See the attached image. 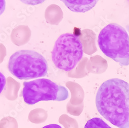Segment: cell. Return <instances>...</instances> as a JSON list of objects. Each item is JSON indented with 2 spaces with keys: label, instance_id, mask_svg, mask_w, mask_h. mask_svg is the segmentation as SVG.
<instances>
[{
  "label": "cell",
  "instance_id": "1",
  "mask_svg": "<svg viewBox=\"0 0 129 128\" xmlns=\"http://www.w3.org/2000/svg\"><path fill=\"white\" fill-rule=\"evenodd\" d=\"M95 105L99 114L112 124L129 128V83L118 78L105 81L96 93Z\"/></svg>",
  "mask_w": 129,
  "mask_h": 128
},
{
  "label": "cell",
  "instance_id": "2",
  "mask_svg": "<svg viewBox=\"0 0 129 128\" xmlns=\"http://www.w3.org/2000/svg\"><path fill=\"white\" fill-rule=\"evenodd\" d=\"M98 44L106 56L121 66L129 65V36L124 27L116 23L107 25L100 32Z\"/></svg>",
  "mask_w": 129,
  "mask_h": 128
},
{
  "label": "cell",
  "instance_id": "3",
  "mask_svg": "<svg viewBox=\"0 0 129 128\" xmlns=\"http://www.w3.org/2000/svg\"><path fill=\"white\" fill-rule=\"evenodd\" d=\"M7 67L16 78L25 80L45 77L48 70L45 58L30 50H21L14 53L9 58Z\"/></svg>",
  "mask_w": 129,
  "mask_h": 128
},
{
  "label": "cell",
  "instance_id": "4",
  "mask_svg": "<svg viewBox=\"0 0 129 128\" xmlns=\"http://www.w3.org/2000/svg\"><path fill=\"white\" fill-rule=\"evenodd\" d=\"M51 55L56 68L66 72L70 71L83 57L82 42L78 36L72 33L63 34L55 41Z\"/></svg>",
  "mask_w": 129,
  "mask_h": 128
},
{
  "label": "cell",
  "instance_id": "5",
  "mask_svg": "<svg viewBox=\"0 0 129 128\" xmlns=\"http://www.w3.org/2000/svg\"><path fill=\"white\" fill-rule=\"evenodd\" d=\"M21 95L24 102L34 105L41 101H62L69 97L67 89L47 79H39L23 83Z\"/></svg>",
  "mask_w": 129,
  "mask_h": 128
},
{
  "label": "cell",
  "instance_id": "6",
  "mask_svg": "<svg viewBox=\"0 0 129 128\" xmlns=\"http://www.w3.org/2000/svg\"><path fill=\"white\" fill-rule=\"evenodd\" d=\"M71 12L86 13L92 9L99 0H60Z\"/></svg>",
  "mask_w": 129,
  "mask_h": 128
},
{
  "label": "cell",
  "instance_id": "7",
  "mask_svg": "<svg viewBox=\"0 0 129 128\" xmlns=\"http://www.w3.org/2000/svg\"><path fill=\"white\" fill-rule=\"evenodd\" d=\"M84 128H112L103 120L98 117H94L86 123Z\"/></svg>",
  "mask_w": 129,
  "mask_h": 128
},
{
  "label": "cell",
  "instance_id": "8",
  "mask_svg": "<svg viewBox=\"0 0 129 128\" xmlns=\"http://www.w3.org/2000/svg\"><path fill=\"white\" fill-rule=\"evenodd\" d=\"M23 3L29 5H37L44 3L46 0H20Z\"/></svg>",
  "mask_w": 129,
  "mask_h": 128
},
{
  "label": "cell",
  "instance_id": "9",
  "mask_svg": "<svg viewBox=\"0 0 129 128\" xmlns=\"http://www.w3.org/2000/svg\"><path fill=\"white\" fill-rule=\"evenodd\" d=\"M6 84V79L4 74L0 72V94L4 89Z\"/></svg>",
  "mask_w": 129,
  "mask_h": 128
},
{
  "label": "cell",
  "instance_id": "10",
  "mask_svg": "<svg viewBox=\"0 0 129 128\" xmlns=\"http://www.w3.org/2000/svg\"><path fill=\"white\" fill-rule=\"evenodd\" d=\"M6 8L5 0H0V16L5 11Z\"/></svg>",
  "mask_w": 129,
  "mask_h": 128
},
{
  "label": "cell",
  "instance_id": "11",
  "mask_svg": "<svg viewBox=\"0 0 129 128\" xmlns=\"http://www.w3.org/2000/svg\"><path fill=\"white\" fill-rule=\"evenodd\" d=\"M42 128H62L61 126L57 124H50L47 125Z\"/></svg>",
  "mask_w": 129,
  "mask_h": 128
},
{
  "label": "cell",
  "instance_id": "12",
  "mask_svg": "<svg viewBox=\"0 0 129 128\" xmlns=\"http://www.w3.org/2000/svg\"><path fill=\"white\" fill-rule=\"evenodd\" d=\"M126 28L127 30L129 32V24H128V25H126Z\"/></svg>",
  "mask_w": 129,
  "mask_h": 128
},
{
  "label": "cell",
  "instance_id": "13",
  "mask_svg": "<svg viewBox=\"0 0 129 128\" xmlns=\"http://www.w3.org/2000/svg\"><path fill=\"white\" fill-rule=\"evenodd\" d=\"M128 2H129V0H128Z\"/></svg>",
  "mask_w": 129,
  "mask_h": 128
}]
</instances>
